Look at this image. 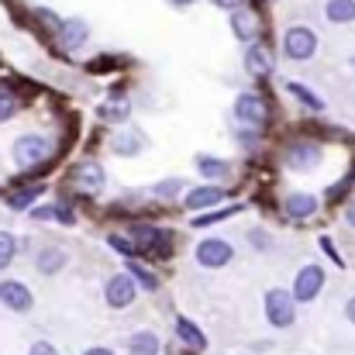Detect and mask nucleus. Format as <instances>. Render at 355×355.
Masks as SVG:
<instances>
[{"mask_svg": "<svg viewBox=\"0 0 355 355\" xmlns=\"http://www.w3.org/2000/svg\"><path fill=\"white\" fill-rule=\"evenodd\" d=\"M10 155H14L17 169H38V166L52 162V155H55V141H52L49 135H38V131H31V135H21V138H14V148H10Z\"/></svg>", "mask_w": 355, "mask_h": 355, "instance_id": "1", "label": "nucleus"}, {"mask_svg": "<svg viewBox=\"0 0 355 355\" xmlns=\"http://www.w3.org/2000/svg\"><path fill=\"white\" fill-rule=\"evenodd\" d=\"M283 55L290 62H311L318 55V31L307 24H290L283 31Z\"/></svg>", "mask_w": 355, "mask_h": 355, "instance_id": "2", "label": "nucleus"}, {"mask_svg": "<svg viewBox=\"0 0 355 355\" xmlns=\"http://www.w3.org/2000/svg\"><path fill=\"white\" fill-rule=\"evenodd\" d=\"M262 311H266V321H269L272 328H279V331H286V328L297 321V300H293L290 290H283V286L266 290V297H262Z\"/></svg>", "mask_w": 355, "mask_h": 355, "instance_id": "3", "label": "nucleus"}, {"mask_svg": "<svg viewBox=\"0 0 355 355\" xmlns=\"http://www.w3.org/2000/svg\"><path fill=\"white\" fill-rule=\"evenodd\" d=\"M321 159H324V148L318 141H311V138H297V141H290L283 148V162L293 173H314L321 166Z\"/></svg>", "mask_w": 355, "mask_h": 355, "instance_id": "4", "label": "nucleus"}, {"mask_svg": "<svg viewBox=\"0 0 355 355\" xmlns=\"http://www.w3.org/2000/svg\"><path fill=\"white\" fill-rule=\"evenodd\" d=\"M324 283H328V272H324V266H318V262H307L304 269H297V276H293V286H290V297H293L297 304H311V300H318V297H321Z\"/></svg>", "mask_w": 355, "mask_h": 355, "instance_id": "5", "label": "nucleus"}, {"mask_svg": "<svg viewBox=\"0 0 355 355\" xmlns=\"http://www.w3.org/2000/svg\"><path fill=\"white\" fill-rule=\"evenodd\" d=\"M193 259H197V266H204V269H225V266L235 259V248H232L228 238L211 235V238H204V241H197Z\"/></svg>", "mask_w": 355, "mask_h": 355, "instance_id": "6", "label": "nucleus"}, {"mask_svg": "<svg viewBox=\"0 0 355 355\" xmlns=\"http://www.w3.org/2000/svg\"><path fill=\"white\" fill-rule=\"evenodd\" d=\"M235 118L245 124V128H266V121H269V104L259 97V94H252V90H245V94H238L235 97Z\"/></svg>", "mask_w": 355, "mask_h": 355, "instance_id": "7", "label": "nucleus"}, {"mask_svg": "<svg viewBox=\"0 0 355 355\" xmlns=\"http://www.w3.org/2000/svg\"><path fill=\"white\" fill-rule=\"evenodd\" d=\"M73 183H76V190L80 193H104V187H107V173H104V166L97 162V159H83V162H76L73 166Z\"/></svg>", "mask_w": 355, "mask_h": 355, "instance_id": "8", "label": "nucleus"}, {"mask_svg": "<svg viewBox=\"0 0 355 355\" xmlns=\"http://www.w3.org/2000/svg\"><path fill=\"white\" fill-rule=\"evenodd\" d=\"M135 297H138V283H135L128 272H114V276L104 283V304H107V307H114V311L131 307V304H135Z\"/></svg>", "mask_w": 355, "mask_h": 355, "instance_id": "9", "label": "nucleus"}, {"mask_svg": "<svg viewBox=\"0 0 355 355\" xmlns=\"http://www.w3.org/2000/svg\"><path fill=\"white\" fill-rule=\"evenodd\" d=\"M245 73L248 76H255V80H266V76H272V69H276V59H272V45L269 42H252L248 49H245Z\"/></svg>", "mask_w": 355, "mask_h": 355, "instance_id": "10", "label": "nucleus"}, {"mask_svg": "<svg viewBox=\"0 0 355 355\" xmlns=\"http://www.w3.org/2000/svg\"><path fill=\"white\" fill-rule=\"evenodd\" d=\"M232 35H235L238 42H245V45L259 42V35H262V17H259V10H255L252 3H241L238 10H232Z\"/></svg>", "mask_w": 355, "mask_h": 355, "instance_id": "11", "label": "nucleus"}, {"mask_svg": "<svg viewBox=\"0 0 355 355\" xmlns=\"http://www.w3.org/2000/svg\"><path fill=\"white\" fill-rule=\"evenodd\" d=\"M180 200H183V207H187V211H193V214H197V211H214V207L225 200V190H221L218 183H204V187L187 190Z\"/></svg>", "mask_w": 355, "mask_h": 355, "instance_id": "12", "label": "nucleus"}, {"mask_svg": "<svg viewBox=\"0 0 355 355\" xmlns=\"http://www.w3.org/2000/svg\"><path fill=\"white\" fill-rule=\"evenodd\" d=\"M0 304L7 311H14V314H28L35 307V297H31V290L21 279H3L0 283Z\"/></svg>", "mask_w": 355, "mask_h": 355, "instance_id": "13", "label": "nucleus"}, {"mask_svg": "<svg viewBox=\"0 0 355 355\" xmlns=\"http://www.w3.org/2000/svg\"><path fill=\"white\" fill-rule=\"evenodd\" d=\"M148 148V138L141 128H121L111 135V152L121 155V159H131V155H141Z\"/></svg>", "mask_w": 355, "mask_h": 355, "instance_id": "14", "label": "nucleus"}, {"mask_svg": "<svg viewBox=\"0 0 355 355\" xmlns=\"http://www.w3.org/2000/svg\"><path fill=\"white\" fill-rule=\"evenodd\" d=\"M55 38H59V45H62L66 52H80V49L90 42V24H87L83 17H66V21L59 24Z\"/></svg>", "mask_w": 355, "mask_h": 355, "instance_id": "15", "label": "nucleus"}, {"mask_svg": "<svg viewBox=\"0 0 355 355\" xmlns=\"http://www.w3.org/2000/svg\"><path fill=\"white\" fill-rule=\"evenodd\" d=\"M318 207H321V200L314 193H304V190H297L283 200V211H286L290 221H311L318 214Z\"/></svg>", "mask_w": 355, "mask_h": 355, "instance_id": "16", "label": "nucleus"}, {"mask_svg": "<svg viewBox=\"0 0 355 355\" xmlns=\"http://www.w3.org/2000/svg\"><path fill=\"white\" fill-rule=\"evenodd\" d=\"M66 262H69V252L59 248V245H45V248H38V255H35V269H38L42 276H55V272H62Z\"/></svg>", "mask_w": 355, "mask_h": 355, "instance_id": "17", "label": "nucleus"}, {"mask_svg": "<svg viewBox=\"0 0 355 355\" xmlns=\"http://www.w3.org/2000/svg\"><path fill=\"white\" fill-rule=\"evenodd\" d=\"M176 338H180V345H187V352H204L207 349V335L190 318H176Z\"/></svg>", "mask_w": 355, "mask_h": 355, "instance_id": "18", "label": "nucleus"}, {"mask_svg": "<svg viewBox=\"0 0 355 355\" xmlns=\"http://www.w3.org/2000/svg\"><path fill=\"white\" fill-rule=\"evenodd\" d=\"M197 173L207 183H221V180L232 176V162L228 159H218V155H197Z\"/></svg>", "mask_w": 355, "mask_h": 355, "instance_id": "19", "label": "nucleus"}, {"mask_svg": "<svg viewBox=\"0 0 355 355\" xmlns=\"http://www.w3.org/2000/svg\"><path fill=\"white\" fill-rule=\"evenodd\" d=\"M162 352V342H159V335L155 331H135L131 338H128V355H159Z\"/></svg>", "mask_w": 355, "mask_h": 355, "instance_id": "20", "label": "nucleus"}, {"mask_svg": "<svg viewBox=\"0 0 355 355\" xmlns=\"http://www.w3.org/2000/svg\"><path fill=\"white\" fill-rule=\"evenodd\" d=\"M124 272L138 283V290H148V293H155L159 290V276L152 272V266H145V262H135V259H128V266H124Z\"/></svg>", "mask_w": 355, "mask_h": 355, "instance_id": "21", "label": "nucleus"}, {"mask_svg": "<svg viewBox=\"0 0 355 355\" xmlns=\"http://www.w3.org/2000/svg\"><path fill=\"white\" fill-rule=\"evenodd\" d=\"M324 17H328L331 24H352L355 0H328V3H324Z\"/></svg>", "mask_w": 355, "mask_h": 355, "instance_id": "22", "label": "nucleus"}, {"mask_svg": "<svg viewBox=\"0 0 355 355\" xmlns=\"http://www.w3.org/2000/svg\"><path fill=\"white\" fill-rule=\"evenodd\" d=\"M42 193H45V187H42V183L24 187V190H14V193L7 197V207H10V211H28V207H31V204H35Z\"/></svg>", "mask_w": 355, "mask_h": 355, "instance_id": "23", "label": "nucleus"}, {"mask_svg": "<svg viewBox=\"0 0 355 355\" xmlns=\"http://www.w3.org/2000/svg\"><path fill=\"white\" fill-rule=\"evenodd\" d=\"M286 90H290V94H293V97H297V101L307 107V111H324V101H321V97H318V94L307 87V83H297V80H290V83H286Z\"/></svg>", "mask_w": 355, "mask_h": 355, "instance_id": "24", "label": "nucleus"}, {"mask_svg": "<svg viewBox=\"0 0 355 355\" xmlns=\"http://www.w3.org/2000/svg\"><path fill=\"white\" fill-rule=\"evenodd\" d=\"M238 211H241L238 204H232V207H218V211H211V214H197L190 225H193V228H211V225H218V221H228V218H235Z\"/></svg>", "mask_w": 355, "mask_h": 355, "instance_id": "25", "label": "nucleus"}, {"mask_svg": "<svg viewBox=\"0 0 355 355\" xmlns=\"http://www.w3.org/2000/svg\"><path fill=\"white\" fill-rule=\"evenodd\" d=\"M183 187H187V183H183L180 176H169V180L155 183L148 193H152V197H159V200H173V197H183Z\"/></svg>", "mask_w": 355, "mask_h": 355, "instance_id": "26", "label": "nucleus"}, {"mask_svg": "<svg viewBox=\"0 0 355 355\" xmlns=\"http://www.w3.org/2000/svg\"><path fill=\"white\" fill-rule=\"evenodd\" d=\"M14 255H17V238L10 232H0V272L14 262Z\"/></svg>", "mask_w": 355, "mask_h": 355, "instance_id": "27", "label": "nucleus"}, {"mask_svg": "<svg viewBox=\"0 0 355 355\" xmlns=\"http://www.w3.org/2000/svg\"><path fill=\"white\" fill-rule=\"evenodd\" d=\"M128 114H131V104H124V101H111V104L101 107V118L111 121V124H114V121H124Z\"/></svg>", "mask_w": 355, "mask_h": 355, "instance_id": "28", "label": "nucleus"}, {"mask_svg": "<svg viewBox=\"0 0 355 355\" xmlns=\"http://www.w3.org/2000/svg\"><path fill=\"white\" fill-rule=\"evenodd\" d=\"M107 245H111L114 252H121V255H128V259L138 252V245H135V241H131L128 235H107Z\"/></svg>", "mask_w": 355, "mask_h": 355, "instance_id": "29", "label": "nucleus"}, {"mask_svg": "<svg viewBox=\"0 0 355 355\" xmlns=\"http://www.w3.org/2000/svg\"><path fill=\"white\" fill-rule=\"evenodd\" d=\"M17 114V97L14 94H7V90H0V124L3 121H10Z\"/></svg>", "mask_w": 355, "mask_h": 355, "instance_id": "30", "label": "nucleus"}, {"mask_svg": "<svg viewBox=\"0 0 355 355\" xmlns=\"http://www.w3.org/2000/svg\"><path fill=\"white\" fill-rule=\"evenodd\" d=\"M35 17L49 28V35H55V31H59V24H62V17H55V14H52V10H45V7H35Z\"/></svg>", "mask_w": 355, "mask_h": 355, "instance_id": "31", "label": "nucleus"}, {"mask_svg": "<svg viewBox=\"0 0 355 355\" xmlns=\"http://www.w3.org/2000/svg\"><path fill=\"white\" fill-rule=\"evenodd\" d=\"M55 221H59V225H76L73 207H69V204H55Z\"/></svg>", "mask_w": 355, "mask_h": 355, "instance_id": "32", "label": "nucleus"}, {"mask_svg": "<svg viewBox=\"0 0 355 355\" xmlns=\"http://www.w3.org/2000/svg\"><path fill=\"white\" fill-rule=\"evenodd\" d=\"M31 218H35V221H55V204H49V207H45V204H42V207H31Z\"/></svg>", "mask_w": 355, "mask_h": 355, "instance_id": "33", "label": "nucleus"}, {"mask_svg": "<svg viewBox=\"0 0 355 355\" xmlns=\"http://www.w3.org/2000/svg\"><path fill=\"white\" fill-rule=\"evenodd\" d=\"M248 238H252V245H255L259 252H266V248L272 245V238L266 235V232H259V228H255V232H248Z\"/></svg>", "mask_w": 355, "mask_h": 355, "instance_id": "34", "label": "nucleus"}, {"mask_svg": "<svg viewBox=\"0 0 355 355\" xmlns=\"http://www.w3.org/2000/svg\"><path fill=\"white\" fill-rule=\"evenodd\" d=\"M28 355H59V349H55L52 342H35V345H31V352H28Z\"/></svg>", "mask_w": 355, "mask_h": 355, "instance_id": "35", "label": "nucleus"}, {"mask_svg": "<svg viewBox=\"0 0 355 355\" xmlns=\"http://www.w3.org/2000/svg\"><path fill=\"white\" fill-rule=\"evenodd\" d=\"M238 145H245V148H255V145H259V135H255V128H252V131H238Z\"/></svg>", "mask_w": 355, "mask_h": 355, "instance_id": "36", "label": "nucleus"}, {"mask_svg": "<svg viewBox=\"0 0 355 355\" xmlns=\"http://www.w3.org/2000/svg\"><path fill=\"white\" fill-rule=\"evenodd\" d=\"M211 3H214V7H221V10H228V14H232V10H238V7H241V3H248V0H211Z\"/></svg>", "mask_w": 355, "mask_h": 355, "instance_id": "37", "label": "nucleus"}, {"mask_svg": "<svg viewBox=\"0 0 355 355\" xmlns=\"http://www.w3.org/2000/svg\"><path fill=\"white\" fill-rule=\"evenodd\" d=\"M321 248H324V252H328V255H331V259H335L338 266H342V259H338V252H335V245H331V238H321Z\"/></svg>", "mask_w": 355, "mask_h": 355, "instance_id": "38", "label": "nucleus"}, {"mask_svg": "<svg viewBox=\"0 0 355 355\" xmlns=\"http://www.w3.org/2000/svg\"><path fill=\"white\" fill-rule=\"evenodd\" d=\"M345 318H349V324H355V297L345 300Z\"/></svg>", "mask_w": 355, "mask_h": 355, "instance_id": "39", "label": "nucleus"}, {"mask_svg": "<svg viewBox=\"0 0 355 355\" xmlns=\"http://www.w3.org/2000/svg\"><path fill=\"white\" fill-rule=\"evenodd\" d=\"M345 225H349V228L355 232V200L349 204V207H345Z\"/></svg>", "mask_w": 355, "mask_h": 355, "instance_id": "40", "label": "nucleus"}, {"mask_svg": "<svg viewBox=\"0 0 355 355\" xmlns=\"http://www.w3.org/2000/svg\"><path fill=\"white\" fill-rule=\"evenodd\" d=\"M83 355H114V352H111L107 345H94V349H87Z\"/></svg>", "mask_w": 355, "mask_h": 355, "instance_id": "41", "label": "nucleus"}, {"mask_svg": "<svg viewBox=\"0 0 355 355\" xmlns=\"http://www.w3.org/2000/svg\"><path fill=\"white\" fill-rule=\"evenodd\" d=\"M173 7H190V3H197V0H169Z\"/></svg>", "mask_w": 355, "mask_h": 355, "instance_id": "42", "label": "nucleus"}, {"mask_svg": "<svg viewBox=\"0 0 355 355\" xmlns=\"http://www.w3.org/2000/svg\"><path fill=\"white\" fill-rule=\"evenodd\" d=\"M349 66H352V69H355V52H352V55H349Z\"/></svg>", "mask_w": 355, "mask_h": 355, "instance_id": "43", "label": "nucleus"}]
</instances>
